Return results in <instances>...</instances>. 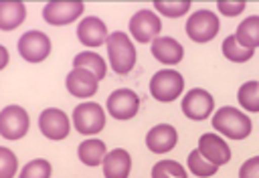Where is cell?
I'll return each mask as SVG.
<instances>
[{"instance_id":"cell-23","label":"cell","mask_w":259,"mask_h":178,"mask_svg":"<svg viewBox=\"0 0 259 178\" xmlns=\"http://www.w3.org/2000/svg\"><path fill=\"white\" fill-rule=\"evenodd\" d=\"M253 53H255L253 49H247V47L239 45L235 34H231L223 40V55L233 63H247L253 57Z\"/></svg>"},{"instance_id":"cell-25","label":"cell","mask_w":259,"mask_h":178,"mask_svg":"<svg viewBox=\"0 0 259 178\" xmlns=\"http://www.w3.org/2000/svg\"><path fill=\"white\" fill-rule=\"evenodd\" d=\"M188 170L194 174V176H200V178H210L212 174H217L219 166H214L212 162H208L198 150H192L188 154Z\"/></svg>"},{"instance_id":"cell-30","label":"cell","mask_w":259,"mask_h":178,"mask_svg":"<svg viewBox=\"0 0 259 178\" xmlns=\"http://www.w3.org/2000/svg\"><path fill=\"white\" fill-rule=\"evenodd\" d=\"M239 178H259V156H253L241 164Z\"/></svg>"},{"instance_id":"cell-14","label":"cell","mask_w":259,"mask_h":178,"mask_svg":"<svg viewBox=\"0 0 259 178\" xmlns=\"http://www.w3.org/2000/svg\"><path fill=\"white\" fill-rule=\"evenodd\" d=\"M67 91L75 97H93L99 87V79L87 69H73L67 75Z\"/></svg>"},{"instance_id":"cell-27","label":"cell","mask_w":259,"mask_h":178,"mask_svg":"<svg viewBox=\"0 0 259 178\" xmlns=\"http://www.w3.org/2000/svg\"><path fill=\"white\" fill-rule=\"evenodd\" d=\"M51 162L42 160V158H36L32 162H28L22 170H20V176L18 178H51Z\"/></svg>"},{"instance_id":"cell-21","label":"cell","mask_w":259,"mask_h":178,"mask_svg":"<svg viewBox=\"0 0 259 178\" xmlns=\"http://www.w3.org/2000/svg\"><path fill=\"white\" fill-rule=\"evenodd\" d=\"M239 45L247 47V49H257L259 47V16H247L239 26H237V32H235Z\"/></svg>"},{"instance_id":"cell-22","label":"cell","mask_w":259,"mask_h":178,"mask_svg":"<svg viewBox=\"0 0 259 178\" xmlns=\"http://www.w3.org/2000/svg\"><path fill=\"white\" fill-rule=\"evenodd\" d=\"M77 154L85 166H97V164H103V160L107 156V148L101 140H85L79 146Z\"/></svg>"},{"instance_id":"cell-28","label":"cell","mask_w":259,"mask_h":178,"mask_svg":"<svg viewBox=\"0 0 259 178\" xmlns=\"http://www.w3.org/2000/svg\"><path fill=\"white\" fill-rule=\"evenodd\" d=\"M154 8L168 16V18H178V16H184L188 10H190V2H162V0H156L154 2Z\"/></svg>"},{"instance_id":"cell-31","label":"cell","mask_w":259,"mask_h":178,"mask_svg":"<svg viewBox=\"0 0 259 178\" xmlns=\"http://www.w3.org/2000/svg\"><path fill=\"white\" fill-rule=\"evenodd\" d=\"M245 6H247L245 2H219L217 4L219 12L225 16H239L245 10Z\"/></svg>"},{"instance_id":"cell-2","label":"cell","mask_w":259,"mask_h":178,"mask_svg":"<svg viewBox=\"0 0 259 178\" xmlns=\"http://www.w3.org/2000/svg\"><path fill=\"white\" fill-rule=\"evenodd\" d=\"M212 127L229 140H245L251 134V119L235 107H221L212 115Z\"/></svg>"},{"instance_id":"cell-26","label":"cell","mask_w":259,"mask_h":178,"mask_svg":"<svg viewBox=\"0 0 259 178\" xmlns=\"http://www.w3.org/2000/svg\"><path fill=\"white\" fill-rule=\"evenodd\" d=\"M152 178H188V176H186V170L176 160H162L154 164Z\"/></svg>"},{"instance_id":"cell-5","label":"cell","mask_w":259,"mask_h":178,"mask_svg":"<svg viewBox=\"0 0 259 178\" xmlns=\"http://www.w3.org/2000/svg\"><path fill=\"white\" fill-rule=\"evenodd\" d=\"M219 32V16L210 10H196L186 20V34L194 42H208Z\"/></svg>"},{"instance_id":"cell-16","label":"cell","mask_w":259,"mask_h":178,"mask_svg":"<svg viewBox=\"0 0 259 178\" xmlns=\"http://www.w3.org/2000/svg\"><path fill=\"white\" fill-rule=\"evenodd\" d=\"M77 38L85 45V47H99L103 42H107L109 34H107V26L101 18L97 16H87L79 22L77 26Z\"/></svg>"},{"instance_id":"cell-13","label":"cell","mask_w":259,"mask_h":178,"mask_svg":"<svg viewBox=\"0 0 259 178\" xmlns=\"http://www.w3.org/2000/svg\"><path fill=\"white\" fill-rule=\"evenodd\" d=\"M198 152L214 166H223L231 160V148L217 134H202L198 140Z\"/></svg>"},{"instance_id":"cell-24","label":"cell","mask_w":259,"mask_h":178,"mask_svg":"<svg viewBox=\"0 0 259 178\" xmlns=\"http://www.w3.org/2000/svg\"><path fill=\"white\" fill-rule=\"evenodd\" d=\"M239 103L247 111H259V81H247L239 87Z\"/></svg>"},{"instance_id":"cell-10","label":"cell","mask_w":259,"mask_h":178,"mask_svg":"<svg viewBox=\"0 0 259 178\" xmlns=\"http://www.w3.org/2000/svg\"><path fill=\"white\" fill-rule=\"evenodd\" d=\"M140 109V97L132 89H115L107 97V111L115 119H132Z\"/></svg>"},{"instance_id":"cell-7","label":"cell","mask_w":259,"mask_h":178,"mask_svg":"<svg viewBox=\"0 0 259 178\" xmlns=\"http://www.w3.org/2000/svg\"><path fill=\"white\" fill-rule=\"evenodd\" d=\"M30 125L28 113L20 105H6L0 111V134L4 140H20Z\"/></svg>"},{"instance_id":"cell-18","label":"cell","mask_w":259,"mask_h":178,"mask_svg":"<svg viewBox=\"0 0 259 178\" xmlns=\"http://www.w3.org/2000/svg\"><path fill=\"white\" fill-rule=\"evenodd\" d=\"M132 170V158L123 148H115L107 152L103 160V176L105 178H127Z\"/></svg>"},{"instance_id":"cell-17","label":"cell","mask_w":259,"mask_h":178,"mask_svg":"<svg viewBox=\"0 0 259 178\" xmlns=\"http://www.w3.org/2000/svg\"><path fill=\"white\" fill-rule=\"evenodd\" d=\"M152 55L162 65H178L184 57V49L172 36H158L152 42Z\"/></svg>"},{"instance_id":"cell-19","label":"cell","mask_w":259,"mask_h":178,"mask_svg":"<svg viewBox=\"0 0 259 178\" xmlns=\"http://www.w3.org/2000/svg\"><path fill=\"white\" fill-rule=\"evenodd\" d=\"M26 8L22 2H2L0 4V30H12L24 22Z\"/></svg>"},{"instance_id":"cell-1","label":"cell","mask_w":259,"mask_h":178,"mask_svg":"<svg viewBox=\"0 0 259 178\" xmlns=\"http://www.w3.org/2000/svg\"><path fill=\"white\" fill-rule=\"evenodd\" d=\"M107 55H109V65L113 73L125 75L134 69L136 65V47L130 40V36L121 30H115L107 38Z\"/></svg>"},{"instance_id":"cell-32","label":"cell","mask_w":259,"mask_h":178,"mask_svg":"<svg viewBox=\"0 0 259 178\" xmlns=\"http://www.w3.org/2000/svg\"><path fill=\"white\" fill-rule=\"evenodd\" d=\"M0 53H2V65H0V69H4L8 65V51H6V47H0Z\"/></svg>"},{"instance_id":"cell-12","label":"cell","mask_w":259,"mask_h":178,"mask_svg":"<svg viewBox=\"0 0 259 178\" xmlns=\"http://www.w3.org/2000/svg\"><path fill=\"white\" fill-rule=\"evenodd\" d=\"M38 127H40V131H42L45 138L55 140V142L65 140L69 136V129H71L69 127L67 113L61 111V109H57V107H49V109H45L38 115Z\"/></svg>"},{"instance_id":"cell-6","label":"cell","mask_w":259,"mask_h":178,"mask_svg":"<svg viewBox=\"0 0 259 178\" xmlns=\"http://www.w3.org/2000/svg\"><path fill=\"white\" fill-rule=\"evenodd\" d=\"M162 32V20L152 10H138L130 18V34L138 42H154Z\"/></svg>"},{"instance_id":"cell-11","label":"cell","mask_w":259,"mask_h":178,"mask_svg":"<svg viewBox=\"0 0 259 178\" xmlns=\"http://www.w3.org/2000/svg\"><path fill=\"white\" fill-rule=\"evenodd\" d=\"M85 10L83 2H49L42 8V18L53 26L75 22Z\"/></svg>"},{"instance_id":"cell-8","label":"cell","mask_w":259,"mask_h":178,"mask_svg":"<svg viewBox=\"0 0 259 178\" xmlns=\"http://www.w3.org/2000/svg\"><path fill=\"white\" fill-rule=\"evenodd\" d=\"M51 53V38L40 30H28L18 38V55L28 63H40Z\"/></svg>"},{"instance_id":"cell-4","label":"cell","mask_w":259,"mask_h":178,"mask_svg":"<svg viewBox=\"0 0 259 178\" xmlns=\"http://www.w3.org/2000/svg\"><path fill=\"white\" fill-rule=\"evenodd\" d=\"M73 125L79 134L91 136L105 127V113L99 103L83 101L73 109Z\"/></svg>"},{"instance_id":"cell-9","label":"cell","mask_w":259,"mask_h":178,"mask_svg":"<svg viewBox=\"0 0 259 178\" xmlns=\"http://www.w3.org/2000/svg\"><path fill=\"white\" fill-rule=\"evenodd\" d=\"M212 109H214V99L206 89L196 87L182 97V113L188 119L202 121L212 113Z\"/></svg>"},{"instance_id":"cell-3","label":"cell","mask_w":259,"mask_h":178,"mask_svg":"<svg viewBox=\"0 0 259 178\" xmlns=\"http://www.w3.org/2000/svg\"><path fill=\"white\" fill-rule=\"evenodd\" d=\"M182 89H184V79L174 69H162L150 79V93L154 99L162 103H168L180 97Z\"/></svg>"},{"instance_id":"cell-29","label":"cell","mask_w":259,"mask_h":178,"mask_svg":"<svg viewBox=\"0 0 259 178\" xmlns=\"http://www.w3.org/2000/svg\"><path fill=\"white\" fill-rule=\"evenodd\" d=\"M18 160L8 148H0V178H12L16 174Z\"/></svg>"},{"instance_id":"cell-20","label":"cell","mask_w":259,"mask_h":178,"mask_svg":"<svg viewBox=\"0 0 259 178\" xmlns=\"http://www.w3.org/2000/svg\"><path fill=\"white\" fill-rule=\"evenodd\" d=\"M73 69H87V71H91L99 81H101V79L105 77V73H107V65H105L103 57H99V55L93 53V51H83V53L75 55V59H73Z\"/></svg>"},{"instance_id":"cell-15","label":"cell","mask_w":259,"mask_h":178,"mask_svg":"<svg viewBox=\"0 0 259 178\" xmlns=\"http://www.w3.org/2000/svg\"><path fill=\"white\" fill-rule=\"evenodd\" d=\"M178 142V131L170 123H158L146 134V148L154 154L170 152Z\"/></svg>"}]
</instances>
